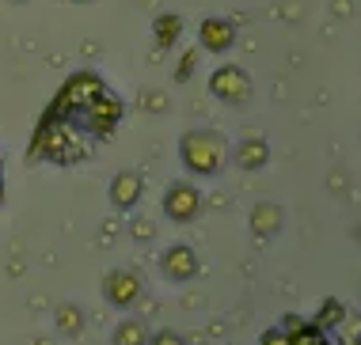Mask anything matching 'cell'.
Segmentation results:
<instances>
[{
	"label": "cell",
	"mask_w": 361,
	"mask_h": 345,
	"mask_svg": "<svg viewBox=\"0 0 361 345\" xmlns=\"http://www.w3.org/2000/svg\"><path fill=\"white\" fill-rule=\"evenodd\" d=\"M103 296L114 308H130V303L141 300V277L133 270H111L103 281Z\"/></svg>",
	"instance_id": "1"
},
{
	"label": "cell",
	"mask_w": 361,
	"mask_h": 345,
	"mask_svg": "<svg viewBox=\"0 0 361 345\" xmlns=\"http://www.w3.org/2000/svg\"><path fill=\"white\" fill-rule=\"evenodd\" d=\"M338 334H343V341H357L361 338V319L343 311V319H338Z\"/></svg>",
	"instance_id": "8"
},
{
	"label": "cell",
	"mask_w": 361,
	"mask_h": 345,
	"mask_svg": "<svg viewBox=\"0 0 361 345\" xmlns=\"http://www.w3.org/2000/svg\"><path fill=\"white\" fill-rule=\"evenodd\" d=\"M111 345H149V327L141 319H122L114 327V338Z\"/></svg>",
	"instance_id": "5"
},
{
	"label": "cell",
	"mask_w": 361,
	"mask_h": 345,
	"mask_svg": "<svg viewBox=\"0 0 361 345\" xmlns=\"http://www.w3.org/2000/svg\"><path fill=\"white\" fill-rule=\"evenodd\" d=\"M262 345H289V338H286V330H281V327H274V330L262 334Z\"/></svg>",
	"instance_id": "10"
},
{
	"label": "cell",
	"mask_w": 361,
	"mask_h": 345,
	"mask_svg": "<svg viewBox=\"0 0 361 345\" xmlns=\"http://www.w3.org/2000/svg\"><path fill=\"white\" fill-rule=\"evenodd\" d=\"M149 345H183V338L175 330H160V334H149Z\"/></svg>",
	"instance_id": "9"
},
{
	"label": "cell",
	"mask_w": 361,
	"mask_h": 345,
	"mask_svg": "<svg viewBox=\"0 0 361 345\" xmlns=\"http://www.w3.org/2000/svg\"><path fill=\"white\" fill-rule=\"evenodd\" d=\"M111 197H114L118 209H130V205L141 197V179H137V175H118L114 186H111Z\"/></svg>",
	"instance_id": "6"
},
{
	"label": "cell",
	"mask_w": 361,
	"mask_h": 345,
	"mask_svg": "<svg viewBox=\"0 0 361 345\" xmlns=\"http://www.w3.org/2000/svg\"><path fill=\"white\" fill-rule=\"evenodd\" d=\"M54 322H57V330L65 334V338H76V334L84 330V311L76 308V303H61L54 315Z\"/></svg>",
	"instance_id": "7"
},
{
	"label": "cell",
	"mask_w": 361,
	"mask_h": 345,
	"mask_svg": "<svg viewBox=\"0 0 361 345\" xmlns=\"http://www.w3.org/2000/svg\"><path fill=\"white\" fill-rule=\"evenodd\" d=\"M164 213L171 216V220H194L198 216V194L190 190V186H171L168 197H164Z\"/></svg>",
	"instance_id": "3"
},
{
	"label": "cell",
	"mask_w": 361,
	"mask_h": 345,
	"mask_svg": "<svg viewBox=\"0 0 361 345\" xmlns=\"http://www.w3.org/2000/svg\"><path fill=\"white\" fill-rule=\"evenodd\" d=\"M187 163L190 167H198V171H213L217 167V144L213 141H206V137H190L187 141Z\"/></svg>",
	"instance_id": "4"
},
{
	"label": "cell",
	"mask_w": 361,
	"mask_h": 345,
	"mask_svg": "<svg viewBox=\"0 0 361 345\" xmlns=\"http://www.w3.org/2000/svg\"><path fill=\"white\" fill-rule=\"evenodd\" d=\"M160 273L168 281H190L194 273H198V254H194L190 246H171L160 258Z\"/></svg>",
	"instance_id": "2"
},
{
	"label": "cell",
	"mask_w": 361,
	"mask_h": 345,
	"mask_svg": "<svg viewBox=\"0 0 361 345\" xmlns=\"http://www.w3.org/2000/svg\"><path fill=\"white\" fill-rule=\"evenodd\" d=\"M343 345H361V338H357V341H343Z\"/></svg>",
	"instance_id": "11"
}]
</instances>
